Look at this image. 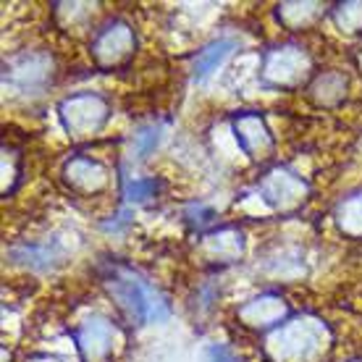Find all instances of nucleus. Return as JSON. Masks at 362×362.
Here are the masks:
<instances>
[{
  "label": "nucleus",
  "instance_id": "f257e3e1",
  "mask_svg": "<svg viewBox=\"0 0 362 362\" xmlns=\"http://www.w3.org/2000/svg\"><path fill=\"white\" fill-rule=\"evenodd\" d=\"M110 294L118 299V305L127 310L132 320H147V317H158L163 313V302L158 299L145 281H139L136 276L127 271H116L108 279Z\"/></svg>",
  "mask_w": 362,
  "mask_h": 362
},
{
  "label": "nucleus",
  "instance_id": "f03ea898",
  "mask_svg": "<svg viewBox=\"0 0 362 362\" xmlns=\"http://www.w3.org/2000/svg\"><path fill=\"white\" fill-rule=\"evenodd\" d=\"M61 116H64L66 129L74 132V136H84L95 132L105 121L108 108L95 95H79V98L66 100L64 105H61Z\"/></svg>",
  "mask_w": 362,
  "mask_h": 362
},
{
  "label": "nucleus",
  "instance_id": "7ed1b4c3",
  "mask_svg": "<svg viewBox=\"0 0 362 362\" xmlns=\"http://www.w3.org/2000/svg\"><path fill=\"white\" fill-rule=\"evenodd\" d=\"M100 58L108 55L110 64H118L121 58H127L129 50H132V35H129V27L124 24H116V27H108L103 35L98 37V45H95Z\"/></svg>",
  "mask_w": 362,
  "mask_h": 362
},
{
  "label": "nucleus",
  "instance_id": "20e7f679",
  "mask_svg": "<svg viewBox=\"0 0 362 362\" xmlns=\"http://www.w3.org/2000/svg\"><path fill=\"white\" fill-rule=\"evenodd\" d=\"M110 328L103 326V320H90L79 336V346L90 360H98L110 349Z\"/></svg>",
  "mask_w": 362,
  "mask_h": 362
},
{
  "label": "nucleus",
  "instance_id": "39448f33",
  "mask_svg": "<svg viewBox=\"0 0 362 362\" xmlns=\"http://www.w3.org/2000/svg\"><path fill=\"white\" fill-rule=\"evenodd\" d=\"M231 47H234V42L221 40V42H213V45H208L205 50H199L197 58H194V74H197L199 79L208 76V74L213 71L228 53H231Z\"/></svg>",
  "mask_w": 362,
  "mask_h": 362
},
{
  "label": "nucleus",
  "instance_id": "423d86ee",
  "mask_svg": "<svg viewBox=\"0 0 362 362\" xmlns=\"http://www.w3.org/2000/svg\"><path fill=\"white\" fill-rule=\"evenodd\" d=\"M155 145H158V129L155 127L142 129L134 139V147H136V155H139V158H145L147 153H153Z\"/></svg>",
  "mask_w": 362,
  "mask_h": 362
},
{
  "label": "nucleus",
  "instance_id": "0eeeda50",
  "mask_svg": "<svg viewBox=\"0 0 362 362\" xmlns=\"http://www.w3.org/2000/svg\"><path fill=\"white\" fill-rule=\"evenodd\" d=\"M155 189H158V184H155V181H129V184H127V194L132 199L150 197Z\"/></svg>",
  "mask_w": 362,
  "mask_h": 362
},
{
  "label": "nucleus",
  "instance_id": "6e6552de",
  "mask_svg": "<svg viewBox=\"0 0 362 362\" xmlns=\"http://www.w3.org/2000/svg\"><path fill=\"white\" fill-rule=\"evenodd\" d=\"M213 357H216V362H231V357L226 354V349H221V346L213 349Z\"/></svg>",
  "mask_w": 362,
  "mask_h": 362
}]
</instances>
